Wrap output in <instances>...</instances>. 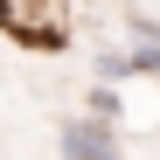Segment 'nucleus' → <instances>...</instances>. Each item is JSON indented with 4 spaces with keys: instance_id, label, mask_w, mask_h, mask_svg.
<instances>
[{
    "instance_id": "1",
    "label": "nucleus",
    "mask_w": 160,
    "mask_h": 160,
    "mask_svg": "<svg viewBox=\"0 0 160 160\" xmlns=\"http://www.w3.org/2000/svg\"><path fill=\"white\" fill-rule=\"evenodd\" d=\"M56 146H63L70 160L118 153V118H104V112H91V118H63V125H56Z\"/></svg>"
},
{
    "instance_id": "2",
    "label": "nucleus",
    "mask_w": 160,
    "mask_h": 160,
    "mask_svg": "<svg viewBox=\"0 0 160 160\" xmlns=\"http://www.w3.org/2000/svg\"><path fill=\"white\" fill-rule=\"evenodd\" d=\"M125 70L132 77H160V35H139V42H132L125 49Z\"/></svg>"
},
{
    "instance_id": "3",
    "label": "nucleus",
    "mask_w": 160,
    "mask_h": 160,
    "mask_svg": "<svg viewBox=\"0 0 160 160\" xmlns=\"http://www.w3.org/2000/svg\"><path fill=\"white\" fill-rule=\"evenodd\" d=\"M91 70L104 77V84H125V77H132V70H125V49H104V56H98Z\"/></svg>"
}]
</instances>
